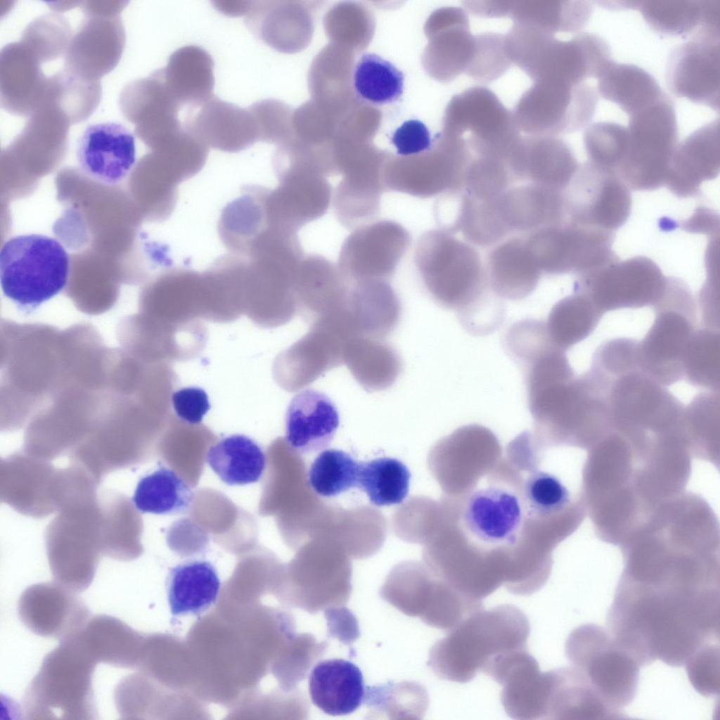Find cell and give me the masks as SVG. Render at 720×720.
<instances>
[{
	"mask_svg": "<svg viewBox=\"0 0 720 720\" xmlns=\"http://www.w3.org/2000/svg\"><path fill=\"white\" fill-rule=\"evenodd\" d=\"M718 581L696 577L621 581L608 611L610 633L638 662L683 666L719 641Z\"/></svg>",
	"mask_w": 720,
	"mask_h": 720,
	"instance_id": "cell-1",
	"label": "cell"
},
{
	"mask_svg": "<svg viewBox=\"0 0 720 720\" xmlns=\"http://www.w3.org/2000/svg\"><path fill=\"white\" fill-rule=\"evenodd\" d=\"M413 264L428 295L442 307L456 311L469 331L486 333L499 325V315L489 311L493 292L476 248L437 227L418 239Z\"/></svg>",
	"mask_w": 720,
	"mask_h": 720,
	"instance_id": "cell-2",
	"label": "cell"
},
{
	"mask_svg": "<svg viewBox=\"0 0 720 720\" xmlns=\"http://www.w3.org/2000/svg\"><path fill=\"white\" fill-rule=\"evenodd\" d=\"M524 612L511 604L481 609L463 619L430 651L428 666L440 679L467 683L501 656L527 648Z\"/></svg>",
	"mask_w": 720,
	"mask_h": 720,
	"instance_id": "cell-3",
	"label": "cell"
},
{
	"mask_svg": "<svg viewBox=\"0 0 720 720\" xmlns=\"http://www.w3.org/2000/svg\"><path fill=\"white\" fill-rule=\"evenodd\" d=\"M70 257L56 239L41 234L9 238L0 252L4 294L30 311L60 292L70 272Z\"/></svg>",
	"mask_w": 720,
	"mask_h": 720,
	"instance_id": "cell-4",
	"label": "cell"
},
{
	"mask_svg": "<svg viewBox=\"0 0 720 720\" xmlns=\"http://www.w3.org/2000/svg\"><path fill=\"white\" fill-rule=\"evenodd\" d=\"M628 147L617 174L629 189L653 191L666 184L678 132L674 103L666 94L629 116Z\"/></svg>",
	"mask_w": 720,
	"mask_h": 720,
	"instance_id": "cell-5",
	"label": "cell"
},
{
	"mask_svg": "<svg viewBox=\"0 0 720 720\" xmlns=\"http://www.w3.org/2000/svg\"><path fill=\"white\" fill-rule=\"evenodd\" d=\"M565 650L571 666L612 707L622 712L633 701L641 665L609 631L592 624L579 626L568 636Z\"/></svg>",
	"mask_w": 720,
	"mask_h": 720,
	"instance_id": "cell-6",
	"label": "cell"
},
{
	"mask_svg": "<svg viewBox=\"0 0 720 720\" xmlns=\"http://www.w3.org/2000/svg\"><path fill=\"white\" fill-rule=\"evenodd\" d=\"M465 139L477 157L506 164L520 139L512 112L489 89L475 86L454 96L444 117V131Z\"/></svg>",
	"mask_w": 720,
	"mask_h": 720,
	"instance_id": "cell-7",
	"label": "cell"
},
{
	"mask_svg": "<svg viewBox=\"0 0 720 720\" xmlns=\"http://www.w3.org/2000/svg\"><path fill=\"white\" fill-rule=\"evenodd\" d=\"M472 158L463 138L442 132L429 150L385 165L384 186L420 198L458 192Z\"/></svg>",
	"mask_w": 720,
	"mask_h": 720,
	"instance_id": "cell-8",
	"label": "cell"
},
{
	"mask_svg": "<svg viewBox=\"0 0 720 720\" xmlns=\"http://www.w3.org/2000/svg\"><path fill=\"white\" fill-rule=\"evenodd\" d=\"M597 90L586 83L572 85L539 80L520 98L512 115L529 136H552L588 125L597 106Z\"/></svg>",
	"mask_w": 720,
	"mask_h": 720,
	"instance_id": "cell-9",
	"label": "cell"
},
{
	"mask_svg": "<svg viewBox=\"0 0 720 720\" xmlns=\"http://www.w3.org/2000/svg\"><path fill=\"white\" fill-rule=\"evenodd\" d=\"M615 233L568 220L525 236L527 248L543 274L577 275L618 257L612 250Z\"/></svg>",
	"mask_w": 720,
	"mask_h": 720,
	"instance_id": "cell-10",
	"label": "cell"
},
{
	"mask_svg": "<svg viewBox=\"0 0 720 720\" xmlns=\"http://www.w3.org/2000/svg\"><path fill=\"white\" fill-rule=\"evenodd\" d=\"M666 278L652 259L637 256L619 259L577 275L574 291L586 295L603 314L626 308L654 306Z\"/></svg>",
	"mask_w": 720,
	"mask_h": 720,
	"instance_id": "cell-11",
	"label": "cell"
},
{
	"mask_svg": "<svg viewBox=\"0 0 720 720\" xmlns=\"http://www.w3.org/2000/svg\"><path fill=\"white\" fill-rule=\"evenodd\" d=\"M85 648L77 636L63 640L33 680L27 695L32 702L27 706L45 705L41 714L46 707L60 709L63 714H83L82 707L92 701L91 676L96 663Z\"/></svg>",
	"mask_w": 720,
	"mask_h": 720,
	"instance_id": "cell-12",
	"label": "cell"
},
{
	"mask_svg": "<svg viewBox=\"0 0 720 720\" xmlns=\"http://www.w3.org/2000/svg\"><path fill=\"white\" fill-rule=\"evenodd\" d=\"M562 193L567 220L581 226L615 233L631 213L625 183L615 171L589 161L579 165Z\"/></svg>",
	"mask_w": 720,
	"mask_h": 720,
	"instance_id": "cell-13",
	"label": "cell"
},
{
	"mask_svg": "<svg viewBox=\"0 0 720 720\" xmlns=\"http://www.w3.org/2000/svg\"><path fill=\"white\" fill-rule=\"evenodd\" d=\"M411 245L409 231L390 219L352 230L340 248L337 265L352 285L392 277Z\"/></svg>",
	"mask_w": 720,
	"mask_h": 720,
	"instance_id": "cell-14",
	"label": "cell"
},
{
	"mask_svg": "<svg viewBox=\"0 0 720 720\" xmlns=\"http://www.w3.org/2000/svg\"><path fill=\"white\" fill-rule=\"evenodd\" d=\"M526 513L520 494L499 483L472 490L461 513L465 532L482 548L497 549L515 545Z\"/></svg>",
	"mask_w": 720,
	"mask_h": 720,
	"instance_id": "cell-15",
	"label": "cell"
},
{
	"mask_svg": "<svg viewBox=\"0 0 720 720\" xmlns=\"http://www.w3.org/2000/svg\"><path fill=\"white\" fill-rule=\"evenodd\" d=\"M666 81L677 97L719 108V37L695 34L671 51Z\"/></svg>",
	"mask_w": 720,
	"mask_h": 720,
	"instance_id": "cell-16",
	"label": "cell"
},
{
	"mask_svg": "<svg viewBox=\"0 0 720 720\" xmlns=\"http://www.w3.org/2000/svg\"><path fill=\"white\" fill-rule=\"evenodd\" d=\"M338 166L342 177L331 204L338 221L351 230L375 221L385 191L382 160L373 155H343Z\"/></svg>",
	"mask_w": 720,
	"mask_h": 720,
	"instance_id": "cell-17",
	"label": "cell"
},
{
	"mask_svg": "<svg viewBox=\"0 0 720 720\" xmlns=\"http://www.w3.org/2000/svg\"><path fill=\"white\" fill-rule=\"evenodd\" d=\"M656 316L645 338L638 342L639 370L667 387L684 378L683 357L695 331V315L657 307Z\"/></svg>",
	"mask_w": 720,
	"mask_h": 720,
	"instance_id": "cell-18",
	"label": "cell"
},
{
	"mask_svg": "<svg viewBox=\"0 0 720 720\" xmlns=\"http://www.w3.org/2000/svg\"><path fill=\"white\" fill-rule=\"evenodd\" d=\"M76 156L80 168L89 176L105 184H118L135 164L134 136L118 122L90 124L77 141Z\"/></svg>",
	"mask_w": 720,
	"mask_h": 720,
	"instance_id": "cell-19",
	"label": "cell"
},
{
	"mask_svg": "<svg viewBox=\"0 0 720 720\" xmlns=\"http://www.w3.org/2000/svg\"><path fill=\"white\" fill-rule=\"evenodd\" d=\"M342 544L328 534L309 539L300 560L311 591L312 612L345 602L351 590L352 564Z\"/></svg>",
	"mask_w": 720,
	"mask_h": 720,
	"instance_id": "cell-20",
	"label": "cell"
},
{
	"mask_svg": "<svg viewBox=\"0 0 720 720\" xmlns=\"http://www.w3.org/2000/svg\"><path fill=\"white\" fill-rule=\"evenodd\" d=\"M278 174L281 185L270 198L274 226L297 233L327 212L333 193L327 177L304 171H283Z\"/></svg>",
	"mask_w": 720,
	"mask_h": 720,
	"instance_id": "cell-21",
	"label": "cell"
},
{
	"mask_svg": "<svg viewBox=\"0 0 720 720\" xmlns=\"http://www.w3.org/2000/svg\"><path fill=\"white\" fill-rule=\"evenodd\" d=\"M515 182L563 191L579 164L570 146L552 136L521 138L506 163Z\"/></svg>",
	"mask_w": 720,
	"mask_h": 720,
	"instance_id": "cell-22",
	"label": "cell"
},
{
	"mask_svg": "<svg viewBox=\"0 0 720 720\" xmlns=\"http://www.w3.org/2000/svg\"><path fill=\"white\" fill-rule=\"evenodd\" d=\"M348 328L340 312L312 322L309 333L290 352L292 387H304L343 364L346 345L352 337Z\"/></svg>",
	"mask_w": 720,
	"mask_h": 720,
	"instance_id": "cell-23",
	"label": "cell"
},
{
	"mask_svg": "<svg viewBox=\"0 0 720 720\" xmlns=\"http://www.w3.org/2000/svg\"><path fill=\"white\" fill-rule=\"evenodd\" d=\"M184 125L207 147L228 152L243 150L259 141L248 109L221 101L214 95L191 107Z\"/></svg>",
	"mask_w": 720,
	"mask_h": 720,
	"instance_id": "cell-24",
	"label": "cell"
},
{
	"mask_svg": "<svg viewBox=\"0 0 720 720\" xmlns=\"http://www.w3.org/2000/svg\"><path fill=\"white\" fill-rule=\"evenodd\" d=\"M719 120L702 126L677 144L666 181L669 190L679 198L697 195L704 181L719 173Z\"/></svg>",
	"mask_w": 720,
	"mask_h": 720,
	"instance_id": "cell-25",
	"label": "cell"
},
{
	"mask_svg": "<svg viewBox=\"0 0 720 720\" xmlns=\"http://www.w3.org/2000/svg\"><path fill=\"white\" fill-rule=\"evenodd\" d=\"M494 203L513 236H527L567 220L562 191L536 184L513 186Z\"/></svg>",
	"mask_w": 720,
	"mask_h": 720,
	"instance_id": "cell-26",
	"label": "cell"
},
{
	"mask_svg": "<svg viewBox=\"0 0 720 720\" xmlns=\"http://www.w3.org/2000/svg\"><path fill=\"white\" fill-rule=\"evenodd\" d=\"M19 612L32 631L63 639L79 631L88 619L87 609L70 590L53 584L27 589L20 598Z\"/></svg>",
	"mask_w": 720,
	"mask_h": 720,
	"instance_id": "cell-27",
	"label": "cell"
},
{
	"mask_svg": "<svg viewBox=\"0 0 720 720\" xmlns=\"http://www.w3.org/2000/svg\"><path fill=\"white\" fill-rule=\"evenodd\" d=\"M340 424L338 409L331 399L317 390L297 394L285 413V439L298 453H310L328 446Z\"/></svg>",
	"mask_w": 720,
	"mask_h": 720,
	"instance_id": "cell-28",
	"label": "cell"
},
{
	"mask_svg": "<svg viewBox=\"0 0 720 720\" xmlns=\"http://www.w3.org/2000/svg\"><path fill=\"white\" fill-rule=\"evenodd\" d=\"M484 263L493 294L509 300L530 295L543 275L527 248L525 236H512L491 248Z\"/></svg>",
	"mask_w": 720,
	"mask_h": 720,
	"instance_id": "cell-29",
	"label": "cell"
},
{
	"mask_svg": "<svg viewBox=\"0 0 720 720\" xmlns=\"http://www.w3.org/2000/svg\"><path fill=\"white\" fill-rule=\"evenodd\" d=\"M345 311L353 336L381 340L396 327L401 304L388 281H367L351 285Z\"/></svg>",
	"mask_w": 720,
	"mask_h": 720,
	"instance_id": "cell-30",
	"label": "cell"
},
{
	"mask_svg": "<svg viewBox=\"0 0 720 720\" xmlns=\"http://www.w3.org/2000/svg\"><path fill=\"white\" fill-rule=\"evenodd\" d=\"M313 704L332 716L347 715L362 704L366 688L360 669L350 661L330 659L318 662L309 679Z\"/></svg>",
	"mask_w": 720,
	"mask_h": 720,
	"instance_id": "cell-31",
	"label": "cell"
},
{
	"mask_svg": "<svg viewBox=\"0 0 720 720\" xmlns=\"http://www.w3.org/2000/svg\"><path fill=\"white\" fill-rule=\"evenodd\" d=\"M295 288L314 322L345 307L351 284L337 264L311 254L304 255L300 262Z\"/></svg>",
	"mask_w": 720,
	"mask_h": 720,
	"instance_id": "cell-32",
	"label": "cell"
},
{
	"mask_svg": "<svg viewBox=\"0 0 720 720\" xmlns=\"http://www.w3.org/2000/svg\"><path fill=\"white\" fill-rule=\"evenodd\" d=\"M546 719H610L623 714L573 667L552 670Z\"/></svg>",
	"mask_w": 720,
	"mask_h": 720,
	"instance_id": "cell-33",
	"label": "cell"
},
{
	"mask_svg": "<svg viewBox=\"0 0 720 720\" xmlns=\"http://www.w3.org/2000/svg\"><path fill=\"white\" fill-rule=\"evenodd\" d=\"M160 74L181 107L198 106L213 96L214 61L201 47L190 45L175 51Z\"/></svg>",
	"mask_w": 720,
	"mask_h": 720,
	"instance_id": "cell-34",
	"label": "cell"
},
{
	"mask_svg": "<svg viewBox=\"0 0 720 720\" xmlns=\"http://www.w3.org/2000/svg\"><path fill=\"white\" fill-rule=\"evenodd\" d=\"M220 580L210 562L193 560L172 568L166 582L167 600L174 616L199 615L215 603Z\"/></svg>",
	"mask_w": 720,
	"mask_h": 720,
	"instance_id": "cell-35",
	"label": "cell"
},
{
	"mask_svg": "<svg viewBox=\"0 0 720 720\" xmlns=\"http://www.w3.org/2000/svg\"><path fill=\"white\" fill-rule=\"evenodd\" d=\"M597 91L629 116L660 100L665 92L642 68L610 60L597 77Z\"/></svg>",
	"mask_w": 720,
	"mask_h": 720,
	"instance_id": "cell-36",
	"label": "cell"
},
{
	"mask_svg": "<svg viewBox=\"0 0 720 720\" xmlns=\"http://www.w3.org/2000/svg\"><path fill=\"white\" fill-rule=\"evenodd\" d=\"M325 534L338 539L351 558L364 559L382 546L387 522L380 510L371 506L345 509L335 506Z\"/></svg>",
	"mask_w": 720,
	"mask_h": 720,
	"instance_id": "cell-37",
	"label": "cell"
},
{
	"mask_svg": "<svg viewBox=\"0 0 720 720\" xmlns=\"http://www.w3.org/2000/svg\"><path fill=\"white\" fill-rule=\"evenodd\" d=\"M343 364L368 391L390 387L401 370V361L390 345L380 339L354 336L347 342Z\"/></svg>",
	"mask_w": 720,
	"mask_h": 720,
	"instance_id": "cell-38",
	"label": "cell"
},
{
	"mask_svg": "<svg viewBox=\"0 0 720 720\" xmlns=\"http://www.w3.org/2000/svg\"><path fill=\"white\" fill-rule=\"evenodd\" d=\"M205 461L220 480L230 486L257 482L266 466L259 445L243 435L226 437L210 446Z\"/></svg>",
	"mask_w": 720,
	"mask_h": 720,
	"instance_id": "cell-39",
	"label": "cell"
},
{
	"mask_svg": "<svg viewBox=\"0 0 720 720\" xmlns=\"http://www.w3.org/2000/svg\"><path fill=\"white\" fill-rule=\"evenodd\" d=\"M593 6L586 1H511L513 23L531 25L552 34L577 32L589 21Z\"/></svg>",
	"mask_w": 720,
	"mask_h": 720,
	"instance_id": "cell-40",
	"label": "cell"
},
{
	"mask_svg": "<svg viewBox=\"0 0 720 720\" xmlns=\"http://www.w3.org/2000/svg\"><path fill=\"white\" fill-rule=\"evenodd\" d=\"M601 316L586 295L574 291L553 305L545 322L546 333L554 346L566 352L593 331Z\"/></svg>",
	"mask_w": 720,
	"mask_h": 720,
	"instance_id": "cell-41",
	"label": "cell"
},
{
	"mask_svg": "<svg viewBox=\"0 0 720 720\" xmlns=\"http://www.w3.org/2000/svg\"><path fill=\"white\" fill-rule=\"evenodd\" d=\"M193 499L184 480L174 470L160 467L140 479L131 501L141 513L177 515L186 513Z\"/></svg>",
	"mask_w": 720,
	"mask_h": 720,
	"instance_id": "cell-42",
	"label": "cell"
},
{
	"mask_svg": "<svg viewBox=\"0 0 720 720\" xmlns=\"http://www.w3.org/2000/svg\"><path fill=\"white\" fill-rule=\"evenodd\" d=\"M91 656L120 667H132L134 632L112 617L98 616L86 622L78 632Z\"/></svg>",
	"mask_w": 720,
	"mask_h": 720,
	"instance_id": "cell-43",
	"label": "cell"
},
{
	"mask_svg": "<svg viewBox=\"0 0 720 720\" xmlns=\"http://www.w3.org/2000/svg\"><path fill=\"white\" fill-rule=\"evenodd\" d=\"M441 11L439 79L449 82L465 72L474 55L475 36L471 34L468 16L462 9L450 7Z\"/></svg>",
	"mask_w": 720,
	"mask_h": 720,
	"instance_id": "cell-44",
	"label": "cell"
},
{
	"mask_svg": "<svg viewBox=\"0 0 720 720\" xmlns=\"http://www.w3.org/2000/svg\"><path fill=\"white\" fill-rule=\"evenodd\" d=\"M494 201H482L461 193L454 232L482 249H490L513 235L500 219Z\"/></svg>",
	"mask_w": 720,
	"mask_h": 720,
	"instance_id": "cell-45",
	"label": "cell"
},
{
	"mask_svg": "<svg viewBox=\"0 0 720 720\" xmlns=\"http://www.w3.org/2000/svg\"><path fill=\"white\" fill-rule=\"evenodd\" d=\"M411 473L400 461L379 458L361 463L359 486L378 506L401 503L409 491Z\"/></svg>",
	"mask_w": 720,
	"mask_h": 720,
	"instance_id": "cell-46",
	"label": "cell"
},
{
	"mask_svg": "<svg viewBox=\"0 0 720 720\" xmlns=\"http://www.w3.org/2000/svg\"><path fill=\"white\" fill-rule=\"evenodd\" d=\"M404 80L401 70L375 53L363 54L353 75L354 88L357 94L375 105L397 101L403 94Z\"/></svg>",
	"mask_w": 720,
	"mask_h": 720,
	"instance_id": "cell-47",
	"label": "cell"
},
{
	"mask_svg": "<svg viewBox=\"0 0 720 720\" xmlns=\"http://www.w3.org/2000/svg\"><path fill=\"white\" fill-rule=\"evenodd\" d=\"M361 463L346 452L335 449L324 450L311 463L308 478L319 496L330 497L359 486Z\"/></svg>",
	"mask_w": 720,
	"mask_h": 720,
	"instance_id": "cell-48",
	"label": "cell"
},
{
	"mask_svg": "<svg viewBox=\"0 0 720 720\" xmlns=\"http://www.w3.org/2000/svg\"><path fill=\"white\" fill-rule=\"evenodd\" d=\"M637 9L653 30L663 34H694L701 27L702 1H638Z\"/></svg>",
	"mask_w": 720,
	"mask_h": 720,
	"instance_id": "cell-49",
	"label": "cell"
},
{
	"mask_svg": "<svg viewBox=\"0 0 720 720\" xmlns=\"http://www.w3.org/2000/svg\"><path fill=\"white\" fill-rule=\"evenodd\" d=\"M683 375L692 384L716 391L719 385V334L714 328L695 330L683 357Z\"/></svg>",
	"mask_w": 720,
	"mask_h": 720,
	"instance_id": "cell-50",
	"label": "cell"
},
{
	"mask_svg": "<svg viewBox=\"0 0 720 720\" xmlns=\"http://www.w3.org/2000/svg\"><path fill=\"white\" fill-rule=\"evenodd\" d=\"M527 515L546 518L558 513L569 502L570 494L560 477L538 465L530 470L520 493Z\"/></svg>",
	"mask_w": 720,
	"mask_h": 720,
	"instance_id": "cell-51",
	"label": "cell"
},
{
	"mask_svg": "<svg viewBox=\"0 0 720 720\" xmlns=\"http://www.w3.org/2000/svg\"><path fill=\"white\" fill-rule=\"evenodd\" d=\"M584 143L589 162L616 172L627 150L626 127L609 122L593 123L584 131Z\"/></svg>",
	"mask_w": 720,
	"mask_h": 720,
	"instance_id": "cell-52",
	"label": "cell"
},
{
	"mask_svg": "<svg viewBox=\"0 0 720 720\" xmlns=\"http://www.w3.org/2000/svg\"><path fill=\"white\" fill-rule=\"evenodd\" d=\"M515 183L504 162L475 156L465 169L463 191L477 200L494 201Z\"/></svg>",
	"mask_w": 720,
	"mask_h": 720,
	"instance_id": "cell-53",
	"label": "cell"
},
{
	"mask_svg": "<svg viewBox=\"0 0 720 720\" xmlns=\"http://www.w3.org/2000/svg\"><path fill=\"white\" fill-rule=\"evenodd\" d=\"M511 64L505 36L485 33L475 36L474 55L465 73L475 80L489 82L501 77Z\"/></svg>",
	"mask_w": 720,
	"mask_h": 720,
	"instance_id": "cell-54",
	"label": "cell"
},
{
	"mask_svg": "<svg viewBox=\"0 0 720 720\" xmlns=\"http://www.w3.org/2000/svg\"><path fill=\"white\" fill-rule=\"evenodd\" d=\"M591 369L612 385L622 376L638 368V342L616 338L603 343L594 355Z\"/></svg>",
	"mask_w": 720,
	"mask_h": 720,
	"instance_id": "cell-55",
	"label": "cell"
},
{
	"mask_svg": "<svg viewBox=\"0 0 720 720\" xmlns=\"http://www.w3.org/2000/svg\"><path fill=\"white\" fill-rule=\"evenodd\" d=\"M693 688L706 697L719 694V645L707 643L698 649L685 664Z\"/></svg>",
	"mask_w": 720,
	"mask_h": 720,
	"instance_id": "cell-56",
	"label": "cell"
},
{
	"mask_svg": "<svg viewBox=\"0 0 720 720\" xmlns=\"http://www.w3.org/2000/svg\"><path fill=\"white\" fill-rule=\"evenodd\" d=\"M248 110L254 119L259 141L278 143L284 140L288 129V110L284 104L266 99L255 103Z\"/></svg>",
	"mask_w": 720,
	"mask_h": 720,
	"instance_id": "cell-57",
	"label": "cell"
},
{
	"mask_svg": "<svg viewBox=\"0 0 720 720\" xmlns=\"http://www.w3.org/2000/svg\"><path fill=\"white\" fill-rule=\"evenodd\" d=\"M391 142L398 155L412 156L429 150L433 143L426 125L418 120L404 122L393 133Z\"/></svg>",
	"mask_w": 720,
	"mask_h": 720,
	"instance_id": "cell-58",
	"label": "cell"
},
{
	"mask_svg": "<svg viewBox=\"0 0 720 720\" xmlns=\"http://www.w3.org/2000/svg\"><path fill=\"white\" fill-rule=\"evenodd\" d=\"M172 404L176 416L191 425L200 423L210 409L206 392L198 387H187L175 391Z\"/></svg>",
	"mask_w": 720,
	"mask_h": 720,
	"instance_id": "cell-59",
	"label": "cell"
},
{
	"mask_svg": "<svg viewBox=\"0 0 720 720\" xmlns=\"http://www.w3.org/2000/svg\"><path fill=\"white\" fill-rule=\"evenodd\" d=\"M681 227L688 232L715 236L719 233V216L709 209L699 207L690 219L681 224Z\"/></svg>",
	"mask_w": 720,
	"mask_h": 720,
	"instance_id": "cell-60",
	"label": "cell"
},
{
	"mask_svg": "<svg viewBox=\"0 0 720 720\" xmlns=\"http://www.w3.org/2000/svg\"><path fill=\"white\" fill-rule=\"evenodd\" d=\"M252 1H216L214 7L221 13L230 16H238L248 14L250 10Z\"/></svg>",
	"mask_w": 720,
	"mask_h": 720,
	"instance_id": "cell-61",
	"label": "cell"
}]
</instances>
